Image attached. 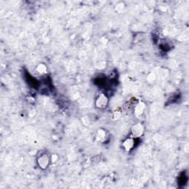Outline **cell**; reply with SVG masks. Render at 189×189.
<instances>
[{
	"instance_id": "cell-4",
	"label": "cell",
	"mask_w": 189,
	"mask_h": 189,
	"mask_svg": "<svg viewBox=\"0 0 189 189\" xmlns=\"http://www.w3.org/2000/svg\"><path fill=\"white\" fill-rule=\"evenodd\" d=\"M124 149L127 151H130L135 146V140L132 138H128L123 143Z\"/></svg>"
},
{
	"instance_id": "cell-3",
	"label": "cell",
	"mask_w": 189,
	"mask_h": 189,
	"mask_svg": "<svg viewBox=\"0 0 189 189\" xmlns=\"http://www.w3.org/2000/svg\"><path fill=\"white\" fill-rule=\"evenodd\" d=\"M132 135H134V137H135L136 138L137 137H140L142 135H143V126L141 125V124H137L133 127L132 130Z\"/></svg>"
},
{
	"instance_id": "cell-2",
	"label": "cell",
	"mask_w": 189,
	"mask_h": 189,
	"mask_svg": "<svg viewBox=\"0 0 189 189\" xmlns=\"http://www.w3.org/2000/svg\"><path fill=\"white\" fill-rule=\"evenodd\" d=\"M50 159L47 154H43L38 159V163L41 169H46L48 166Z\"/></svg>"
},
{
	"instance_id": "cell-8",
	"label": "cell",
	"mask_w": 189,
	"mask_h": 189,
	"mask_svg": "<svg viewBox=\"0 0 189 189\" xmlns=\"http://www.w3.org/2000/svg\"><path fill=\"white\" fill-rule=\"evenodd\" d=\"M186 181H187V177L185 176L184 174H183L180 177H179V182L180 184H185V183L186 182Z\"/></svg>"
},
{
	"instance_id": "cell-7",
	"label": "cell",
	"mask_w": 189,
	"mask_h": 189,
	"mask_svg": "<svg viewBox=\"0 0 189 189\" xmlns=\"http://www.w3.org/2000/svg\"><path fill=\"white\" fill-rule=\"evenodd\" d=\"M106 135V134H105V132H103V130H99L98 134L97 135V138H98L99 140H101V141H102V140H103L105 138H106L105 136H103V135Z\"/></svg>"
},
{
	"instance_id": "cell-1",
	"label": "cell",
	"mask_w": 189,
	"mask_h": 189,
	"mask_svg": "<svg viewBox=\"0 0 189 189\" xmlns=\"http://www.w3.org/2000/svg\"><path fill=\"white\" fill-rule=\"evenodd\" d=\"M107 103H108V98L103 94H101L96 100V106L98 108H104L106 106Z\"/></svg>"
},
{
	"instance_id": "cell-6",
	"label": "cell",
	"mask_w": 189,
	"mask_h": 189,
	"mask_svg": "<svg viewBox=\"0 0 189 189\" xmlns=\"http://www.w3.org/2000/svg\"><path fill=\"white\" fill-rule=\"evenodd\" d=\"M37 70L39 73L42 75L47 73V67H46L45 65H44V64H39L37 67Z\"/></svg>"
},
{
	"instance_id": "cell-5",
	"label": "cell",
	"mask_w": 189,
	"mask_h": 189,
	"mask_svg": "<svg viewBox=\"0 0 189 189\" xmlns=\"http://www.w3.org/2000/svg\"><path fill=\"white\" fill-rule=\"evenodd\" d=\"M144 108H145V106H144V104L143 103H140L137 105V106L135 107V114L137 116H140L143 114L144 111Z\"/></svg>"
}]
</instances>
